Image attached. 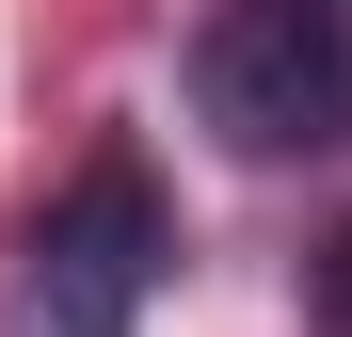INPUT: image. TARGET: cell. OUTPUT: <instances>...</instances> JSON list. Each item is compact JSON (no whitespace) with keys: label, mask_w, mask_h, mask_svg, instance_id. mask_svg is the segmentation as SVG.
<instances>
[{"label":"cell","mask_w":352,"mask_h":337,"mask_svg":"<svg viewBox=\"0 0 352 337\" xmlns=\"http://www.w3.org/2000/svg\"><path fill=\"white\" fill-rule=\"evenodd\" d=\"M192 96L241 161H336L352 145V0H224L192 48Z\"/></svg>","instance_id":"6da1fadb"},{"label":"cell","mask_w":352,"mask_h":337,"mask_svg":"<svg viewBox=\"0 0 352 337\" xmlns=\"http://www.w3.org/2000/svg\"><path fill=\"white\" fill-rule=\"evenodd\" d=\"M160 257H176V225H160V193H144V161H96V177L32 225L16 321H32V337H129L144 289H160Z\"/></svg>","instance_id":"7a4b0ae2"},{"label":"cell","mask_w":352,"mask_h":337,"mask_svg":"<svg viewBox=\"0 0 352 337\" xmlns=\"http://www.w3.org/2000/svg\"><path fill=\"white\" fill-rule=\"evenodd\" d=\"M320 337H352V225L320 241Z\"/></svg>","instance_id":"3957f363"}]
</instances>
